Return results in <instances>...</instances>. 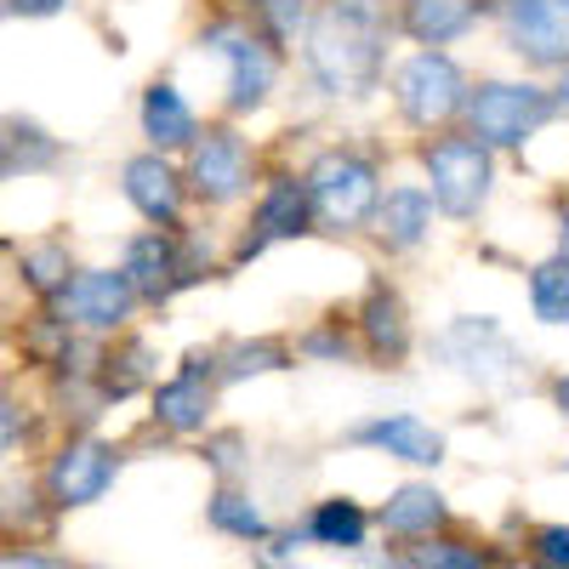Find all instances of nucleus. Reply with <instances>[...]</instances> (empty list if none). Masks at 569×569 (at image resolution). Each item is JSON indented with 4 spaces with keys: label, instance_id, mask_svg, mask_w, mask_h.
<instances>
[{
    "label": "nucleus",
    "instance_id": "obj_39",
    "mask_svg": "<svg viewBox=\"0 0 569 569\" xmlns=\"http://www.w3.org/2000/svg\"><path fill=\"white\" fill-rule=\"evenodd\" d=\"M552 405L569 416V376H558V382H552Z\"/></svg>",
    "mask_w": 569,
    "mask_h": 569
},
{
    "label": "nucleus",
    "instance_id": "obj_29",
    "mask_svg": "<svg viewBox=\"0 0 569 569\" xmlns=\"http://www.w3.org/2000/svg\"><path fill=\"white\" fill-rule=\"evenodd\" d=\"M405 563H421V569H485L490 552L461 547V541H433V536H427V547H410Z\"/></svg>",
    "mask_w": 569,
    "mask_h": 569
},
{
    "label": "nucleus",
    "instance_id": "obj_21",
    "mask_svg": "<svg viewBox=\"0 0 569 569\" xmlns=\"http://www.w3.org/2000/svg\"><path fill=\"white\" fill-rule=\"evenodd\" d=\"M142 137H149L160 154L188 149V142L200 137L194 109H188V98H182V91H177L171 80H154L149 91H142Z\"/></svg>",
    "mask_w": 569,
    "mask_h": 569
},
{
    "label": "nucleus",
    "instance_id": "obj_27",
    "mask_svg": "<svg viewBox=\"0 0 569 569\" xmlns=\"http://www.w3.org/2000/svg\"><path fill=\"white\" fill-rule=\"evenodd\" d=\"M251 12H257V23H262V34L273 46H297L308 34V23H313L308 0H251Z\"/></svg>",
    "mask_w": 569,
    "mask_h": 569
},
{
    "label": "nucleus",
    "instance_id": "obj_17",
    "mask_svg": "<svg viewBox=\"0 0 569 569\" xmlns=\"http://www.w3.org/2000/svg\"><path fill=\"white\" fill-rule=\"evenodd\" d=\"M359 337H365V353L376 365H405V353H410V313H405V297L393 291V284H370L365 291Z\"/></svg>",
    "mask_w": 569,
    "mask_h": 569
},
{
    "label": "nucleus",
    "instance_id": "obj_14",
    "mask_svg": "<svg viewBox=\"0 0 569 569\" xmlns=\"http://www.w3.org/2000/svg\"><path fill=\"white\" fill-rule=\"evenodd\" d=\"M211 382H217V353H188L171 382L154 388V421L171 427V433H206Z\"/></svg>",
    "mask_w": 569,
    "mask_h": 569
},
{
    "label": "nucleus",
    "instance_id": "obj_19",
    "mask_svg": "<svg viewBox=\"0 0 569 569\" xmlns=\"http://www.w3.org/2000/svg\"><path fill=\"white\" fill-rule=\"evenodd\" d=\"M376 525H382L388 536H399V541H427V536H439L450 525V501L433 485H399L382 501V512H376Z\"/></svg>",
    "mask_w": 569,
    "mask_h": 569
},
{
    "label": "nucleus",
    "instance_id": "obj_30",
    "mask_svg": "<svg viewBox=\"0 0 569 569\" xmlns=\"http://www.w3.org/2000/svg\"><path fill=\"white\" fill-rule=\"evenodd\" d=\"M297 353H302V359H313V365H348L353 337L342 330V319H330V325H313V330H308V337L297 342Z\"/></svg>",
    "mask_w": 569,
    "mask_h": 569
},
{
    "label": "nucleus",
    "instance_id": "obj_8",
    "mask_svg": "<svg viewBox=\"0 0 569 569\" xmlns=\"http://www.w3.org/2000/svg\"><path fill=\"white\" fill-rule=\"evenodd\" d=\"M251 177H257V154L233 126H211L188 142V188H194V200L233 206L251 194Z\"/></svg>",
    "mask_w": 569,
    "mask_h": 569
},
{
    "label": "nucleus",
    "instance_id": "obj_11",
    "mask_svg": "<svg viewBox=\"0 0 569 569\" xmlns=\"http://www.w3.org/2000/svg\"><path fill=\"white\" fill-rule=\"evenodd\" d=\"M313 222H319V217H313L308 177L279 171V177H268V188L257 194L251 228H246V240L233 246V257H240V262H251V257H262V251H268V246H279V240H302V233H308Z\"/></svg>",
    "mask_w": 569,
    "mask_h": 569
},
{
    "label": "nucleus",
    "instance_id": "obj_40",
    "mask_svg": "<svg viewBox=\"0 0 569 569\" xmlns=\"http://www.w3.org/2000/svg\"><path fill=\"white\" fill-rule=\"evenodd\" d=\"M558 257H569V211L558 217Z\"/></svg>",
    "mask_w": 569,
    "mask_h": 569
},
{
    "label": "nucleus",
    "instance_id": "obj_7",
    "mask_svg": "<svg viewBox=\"0 0 569 569\" xmlns=\"http://www.w3.org/2000/svg\"><path fill=\"white\" fill-rule=\"evenodd\" d=\"M206 52H217L228 63V109L233 114H257L273 98V80H279V46L262 29L246 23H211L200 34Z\"/></svg>",
    "mask_w": 569,
    "mask_h": 569
},
{
    "label": "nucleus",
    "instance_id": "obj_37",
    "mask_svg": "<svg viewBox=\"0 0 569 569\" xmlns=\"http://www.w3.org/2000/svg\"><path fill=\"white\" fill-rule=\"evenodd\" d=\"M552 114H569V69H558V86H552Z\"/></svg>",
    "mask_w": 569,
    "mask_h": 569
},
{
    "label": "nucleus",
    "instance_id": "obj_34",
    "mask_svg": "<svg viewBox=\"0 0 569 569\" xmlns=\"http://www.w3.org/2000/svg\"><path fill=\"white\" fill-rule=\"evenodd\" d=\"M23 439V421L12 410V399H0V456H12V445Z\"/></svg>",
    "mask_w": 569,
    "mask_h": 569
},
{
    "label": "nucleus",
    "instance_id": "obj_38",
    "mask_svg": "<svg viewBox=\"0 0 569 569\" xmlns=\"http://www.w3.org/2000/svg\"><path fill=\"white\" fill-rule=\"evenodd\" d=\"M0 563H58V558H46V552H0Z\"/></svg>",
    "mask_w": 569,
    "mask_h": 569
},
{
    "label": "nucleus",
    "instance_id": "obj_13",
    "mask_svg": "<svg viewBox=\"0 0 569 569\" xmlns=\"http://www.w3.org/2000/svg\"><path fill=\"white\" fill-rule=\"evenodd\" d=\"M348 439L365 445V450H376V456H388V461H405V467H439L445 461V433H439L433 421L410 416V410L370 416V421L353 427Z\"/></svg>",
    "mask_w": 569,
    "mask_h": 569
},
{
    "label": "nucleus",
    "instance_id": "obj_15",
    "mask_svg": "<svg viewBox=\"0 0 569 569\" xmlns=\"http://www.w3.org/2000/svg\"><path fill=\"white\" fill-rule=\"evenodd\" d=\"M126 273H131V284H137V297H142V302H166V297L182 291V284H194V279H200L194 268H188L182 246L171 240V228L137 233V240L126 246Z\"/></svg>",
    "mask_w": 569,
    "mask_h": 569
},
{
    "label": "nucleus",
    "instance_id": "obj_26",
    "mask_svg": "<svg viewBox=\"0 0 569 569\" xmlns=\"http://www.w3.org/2000/svg\"><path fill=\"white\" fill-rule=\"evenodd\" d=\"M0 160H7L12 171H46L58 160V142L46 137L34 120H7L0 126Z\"/></svg>",
    "mask_w": 569,
    "mask_h": 569
},
{
    "label": "nucleus",
    "instance_id": "obj_31",
    "mask_svg": "<svg viewBox=\"0 0 569 569\" xmlns=\"http://www.w3.org/2000/svg\"><path fill=\"white\" fill-rule=\"evenodd\" d=\"M142 376H149V348H142V342H131L126 353H114V359H109L103 393H109V399H126V393L142 382Z\"/></svg>",
    "mask_w": 569,
    "mask_h": 569
},
{
    "label": "nucleus",
    "instance_id": "obj_6",
    "mask_svg": "<svg viewBox=\"0 0 569 569\" xmlns=\"http://www.w3.org/2000/svg\"><path fill=\"white\" fill-rule=\"evenodd\" d=\"M433 359L456 376H467V382L479 388H507L518 370H525V353L512 348V337L501 330V319L490 313H461L450 319L439 337H433Z\"/></svg>",
    "mask_w": 569,
    "mask_h": 569
},
{
    "label": "nucleus",
    "instance_id": "obj_4",
    "mask_svg": "<svg viewBox=\"0 0 569 569\" xmlns=\"http://www.w3.org/2000/svg\"><path fill=\"white\" fill-rule=\"evenodd\" d=\"M547 120H558L552 91L536 80H485L467 91V131L490 149H525Z\"/></svg>",
    "mask_w": 569,
    "mask_h": 569
},
{
    "label": "nucleus",
    "instance_id": "obj_20",
    "mask_svg": "<svg viewBox=\"0 0 569 569\" xmlns=\"http://www.w3.org/2000/svg\"><path fill=\"white\" fill-rule=\"evenodd\" d=\"M399 29L416 46H456L461 34L479 29V0H405Z\"/></svg>",
    "mask_w": 569,
    "mask_h": 569
},
{
    "label": "nucleus",
    "instance_id": "obj_12",
    "mask_svg": "<svg viewBox=\"0 0 569 569\" xmlns=\"http://www.w3.org/2000/svg\"><path fill=\"white\" fill-rule=\"evenodd\" d=\"M114 479H120V450L103 439H74L58 450L46 490H52V507H91L114 490Z\"/></svg>",
    "mask_w": 569,
    "mask_h": 569
},
{
    "label": "nucleus",
    "instance_id": "obj_10",
    "mask_svg": "<svg viewBox=\"0 0 569 569\" xmlns=\"http://www.w3.org/2000/svg\"><path fill=\"white\" fill-rule=\"evenodd\" d=\"M137 284L126 268H86V273H69L63 291H58V319L74 325V330H120L137 308Z\"/></svg>",
    "mask_w": 569,
    "mask_h": 569
},
{
    "label": "nucleus",
    "instance_id": "obj_1",
    "mask_svg": "<svg viewBox=\"0 0 569 569\" xmlns=\"http://www.w3.org/2000/svg\"><path fill=\"white\" fill-rule=\"evenodd\" d=\"M302 63L325 98H370L388 69L382 0H325L302 34Z\"/></svg>",
    "mask_w": 569,
    "mask_h": 569
},
{
    "label": "nucleus",
    "instance_id": "obj_22",
    "mask_svg": "<svg viewBox=\"0 0 569 569\" xmlns=\"http://www.w3.org/2000/svg\"><path fill=\"white\" fill-rule=\"evenodd\" d=\"M370 536V512L348 496H325L313 512H308V541L319 547H337V552H359Z\"/></svg>",
    "mask_w": 569,
    "mask_h": 569
},
{
    "label": "nucleus",
    "instance_id": "obj_36",
    "mask_svg": "<svg viewBox=\"0 0 569 569\" xmlns=\"http://www.w3.org/2000/svg\"><path fill=\"white\" fill-rule=\"evenodd\" d=\"M7 12L12 18H58L63 0H7Z\"/></svg>",
    "mask_w": 569,
    "mask_h": 569
},
{
    "label": "nucleus",
    "instance_id": "obj_5",
    "mask_svg": "<svg viewBox=\"0 0 569 569\" xmlns=\"http://www.w3.org/2000/svg\"><path fill=\"white\" fill-rule=\"evenodd\" d=\"M467 91L472 86L445 46H421L393 74V103L416 131H433V126H450L456 114H467Z\"/></svg>",
    "mask_w": 569,
    "mask_h": 569
},
{
    "label": "nucleus",
    "instance_id": "obj_2",
    "mask_svg": "<svg viewBox=\"0 0 569 569\" xmlns=\"http://www.w3.org/2000/svg\"><path fill=\"white\" fill-rule=\"evenodd\" d=\"M421 171H427V194L433 206L456 222H472L490 206V188H496V149L479 137H433L421 149Z\"/></svg>",
    "mask_w": 569,
    "mask_h": 569
},
{
    "label": "nucleus",
    "instance_id": "obj_18",
    "mask_svg": "<svg viewBox=\"0 0 569 569\" xmlns=\"http://www.w3.org/2000/svg\"><path fill=\"white\" fill-rule=\"evenodd\" d=\"M433 194L427 188H416V182H405V188H388L382 194V206H376V246L382 251H416L427 233H433Z\"/></svg>",
    "mask_w": 569,
    "mask_h": 569
},
{
    "label": "nucleus",
    "instance_id": "obj_33",
    "mask_svg": "<svg viewBox=\"0 0 569 569\" xmlns=\"http://www.w3.org/2000/svg\"><path fill=\"white\" fill-rule=\"evenodd\" d=\"M536 558H541V563L569 569V525H547V530L536 536Z\"/></svg>",
    "mask_w": 569,
    "mask_h": 569
},
{
    "label": "nucleus",
    "instance_id": "obj_28",
    "mask_svg": "<svg viewBox=\"0 0 569 569\" xmlns=\"http://www.w3.org/2000/svg\"><path fill=\"white\" fill-rule=\"evenodd\" d=\"M69 273H74L69 246H34V251H23V279L34 284V291H46V297H58Z\"/></svg>",
    "mask_w": 569,
    "mask_h": 569
},
{
    "label": "nucleus",
    "instance_id": "obj_9",
    "mask_svg": "<svg viewBox=\"0 0 569 569\" xmlns=\"http://www.w3.org/2000/svg\"><path fill=\"white\" fill-rule=\"evenodd\" d=\"M501 40L530 69H569V0H501Z\"/></svg>",
    "mask_w": 569,
    "mask_h": 569
},
{
    "label": "nucleus",
    "instance_id": "obj_32",
    "mask_svg": "<svg viewBox=\"0 0 569 569\" xmlns=\"http://www.w3.org/2000/svg\"><path fill=\"white\" fill-rule=\"evenodd\" d=\"M206 461L222 472V479H233V472L246 467V439H240V433H217V439H206Z\"/></svg>",
    "mask_w": 569,
    "mask_h": 569
},
{
    "label": "nucleus",
    "instance_id": "obj_25",
    "mask_svg": "<svg viewBox=\"0 0 569 569\" xmlns=\"http://www.w3.org/2000/svg\"><path fill=\"white\" fill-rule=\"evenodd\" d=\"M530 308L541 325H569V257H547L530 268Z\"/></svg>",
    "mask_w": 569,
    "mask_h": 569
},
{
    "label": "nucleus",
    "instance_id": "obj_35",
    "mask_svg": "<svg viewBox=\"0 0 569 569\" xmlns=\"http://www.w3.org/2000/svg\"><path fill=\"white\" fill-rule=\"evenodd\" d=\"M297 547H302V530H279V536H268V563H284V558H297Z\"/></svg>",
    "mask_w": 569,
    "mask_h": 569
},
{
    "label": "nucleus",
    "instance_id": "obj_24",
    "mask_svg": "<svg viewBox=\"0 0 569 569\" xmlns=\"http://www.w3.org/2000/svg\"><path fill=\"white\" fill-rule=\"evenodd\" d=\"M273 370H291V348L257 337V342H233L217 353V376L222 382H246V376H273Z\"/></svg>",
    "mask_w": 569,
    "mask_h": 569
},
{
    "label": "nucleus",
    "instance_id": "obj_3",
    "mask_svg": "<svg viewBox=\"0 0 569 569\" xmlns=\"http://www.w3.org/2000/svg\"><path fill=\"white\" fill-rule=\"evenodd\" d=\"M308 194H313L319 228L359 233L365 222H376V206H382V171L353 149H325L308 166Z\"/></svg>",
    "mask_w": 569,
    "mask_h": 569
},
{
    "label": "nucleus",
    "instance_id": "obj_16",
    "mask_svg": "<svg viewBox=\"0 0 569 569\" xmlns=\"http://www.w3.org/2000/svg\"><path fill=\"white\" fill-rule=\"evenodd\" d=\"M120 177H126V182H120V188H126V200L137 206L142 222H154V228H177V222H182V177L166 166L160 149L126 160Z\"/></svg>",
    "mask_w": 569,
    "mask_h": 569
},
{
    "label": "nucleus",
    "instance_id": "obj_23",
    "mask_svg": "<svg viewBox=\"0 0 569 569\" xmlns=\"http://www.w3.org/2000/svg\"><path fill=\"white\" fill-rule=\"evenodd\" d=\"M206 525H211L217 536H228V541H246V547H257V541L273 536V530H268V512H262L246 490H233V485H222V490L211 496Z\"/></svg>",
    "mask_w": 569,
    "mask_h": 569
}]
</instances>
